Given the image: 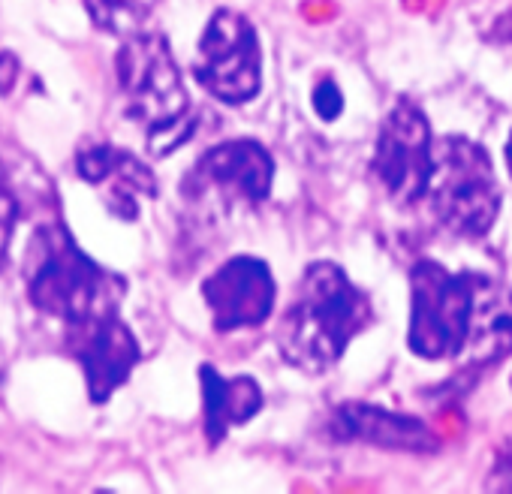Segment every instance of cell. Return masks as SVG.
I'll list each match as a JSON object with an SVG mask.
<instances>
[{"instance_id":"11","label":"cell","mask_w":512,"mask_h":494,"mask_svg":"<svg viewBox=\"0 0 512 494\" xmlns=\"http://www.w3.org/2000/svg\"><path fill=\"white\" fill-rule=\"evenodd\" d=\"M79 175L88 184L103 187L109 208L127 220H133L139 214V205H136L139 196L157 193L151 169L142 160H136L133 154L121 151V148H109V145L82 151L79 154Z\"/></svg>"},{"instance_id":"15","label":"cell","mask_w":512,"mask_h":494,"mask_svg":"<svg viewBox=\"0 0 512 494\" xmlns=\"http://www.w3.org/2000/svg\"><path fill=\"white\" fill-rule=\"evenodd\" d=\"M16 214H19V205H16L10 178H7V172H4V163H0V266H4L7 251H10V238H13Z\"/></svg>"},{"instance_id":"10","label":"cell","mask_w":512,"mask_h":494,"mask_svg":"<svg viewBox=\"0 0 512 494\" xmlns=\"http://www.w3.org/2000/svg\"><path fill=\"white\" fill-rule=\"evenodd\" d=\"M275 163L263 145L250 139L223 142L199 157L187 187L196 193H223L247 202H263L272 193Z\"/></svg>"},{"instance_id":"13","label":"cell","mask_w":512,"mask_h":494,"mask_svg":"<svg viewBox=\"0 0 512 494\" xmlns=\"http://www.w3.org/2000/svg\"><path fill=\"white\" fill-rule=\"evenodd\" d=\"M338 425L347 437L383 446V449H404V452H431L437 449L434 431L419 422L416 416H398L377 407H344L338 413Z\"/></svg>"},{"instance_id":"1","label":"cell","mask_w":512,"mask_h":494,"mask_svg":"<svg viewBox=\"0 0 512 494\" xmlns=\"http://www.w3.org/2000/svg\"><path fill=\"white\" fill-rule=\"evenodd\" d=\"M416 356L440 362L464 350L494 356L512 350V293L485 275H452L422 260L410 272V332Z\"/></svg>"},{"instance_id":"8","label":"cell","mask_w":512,"mask_h":494,"mask_svg":"<svg viewBox=\"0 0 512 494\" xmlns=\"http://www.w3.org/2000/svg\"><path fill=\"white\" fill-rule=\"evenodd\" d=\"M67 344L85 371L88 395L94 404L109 401V395L127 383L130 371L139 362L136 335L127 329L118 311L97 314L82 323H70Z\"/></svg>"},{"instance_id":"4","label":"cell","mask_w":512,"mask_h":494,"mask_svg":"<svg viewBox=\"0 0 512 494\" xmlns=\"http://www.w3.org/2000/svg\"><path fill=\"white\" fill-rule=\"evenodd\" d=\"M130 118L148 127V148L157 157L175 151L193 130L190 97L163 34H133L115 58Z\"/></svg>"},{"instance_id":"7","label":"cell","mask_w":512,"mask_h":494,"mask_svg":"<svg viewBox=\"0 0 512 494\" xmlns=\"http://www.w3.org/2000/svg\"><path fill=\"white\" fill-rule=\"evenodd\" d=\"M431 169H434V136L428 118L422 115L419 106L401 100L398 106H392V112L380 127L374 172L395 202L410 205L428 193Z\"/></svg>"},{"instance_id":"16","label":"cell","mask_w":512,"mask_h":494,"mask_svg":"<svg viewBox=\"0 0 512 494\" xmlns=\"http://www.w3.org/2000/svg\"><path fill=\"white\" fill-rule=\"evenodd\" d=\"M311 103H314V112L323 118V121H335L341 112H344V94L338 91V85L335 82H320L317 88H314V97H311Z\"/></svg>"},{"instance_id":"12","label":"cell","mask_w":512,"mask_h":494,"mask_svg":"<svg viewBox=\"0 0 512 494\" xmlns=\"http://www.w3.org/2000/svg\"><path fill=\"white\" fill-rule=\"evenodd\" d=\"M202 404H205V434L211 443H220L229 425H244L263 410V389L250 377H220L211 365L199 368Z\"/></svg>"},{"instance_id":"17","label":"cell","mask_w":512,"mask_h":494,"mask_svg":"<svg viewBox=\"0 0 512 494\" xmlns=\"http://www.w3.org/2000/svg\"><path fill=\"white\" fill-rule=\"evenodd\" d=\"M19 82V61L10 52H0V94H10Z\"/></svg>"},{"instance_id":"18","label":"cell","mask_w":512,"mask_h":494,"mask_svg":"<svg viewBox=\"0 0 512 494\" xmlns=\"http://www.w3.org/2000/svg\"><path fill=\"white\" fill-rule=\"evenodd\" d=\"M506 166H509V175H512V133H509V142H506Z\"/></svg>"},{"instance_id":"5","label":"cell","mask_w":512,"mask_h":494,"mask_svg":"<svg viewBox=\"0 0 512 494\" xmlns=\"http://www.w3.org/2000/svg\"><path fill=\"white\" fill-rule=\"evenodd\" d=\"M425 196L437 220L464 238L485 235L500 208V187L488 154L458 136L434 142V169Z\"/></svg>"},{"instance_id":"3","label":"cell","mask_w":512,"mask_h":494,"mask_svg":"<svg viewBox=\"0 0 512 494\" xmlns=\"http://www.w3.org/2000/svg\"><path fill=\"white\" fill-rule=\"evenodd\" d=\"M25 281L31 302L67 323L118 311L124 296V281L88 260V254L61 223H46L31 235Z\"/></svg>"},{"instance_id":"9","label":"cell","mask_w":512,"mask_h":494,"mask_svg":"<svg viewBox=\"0 0 512 494\" xmlns=\"http://www.w3.org/2000/svg\"><path fill=\"white\" fill-rule=\"evenodd\" d=\"M275 293L272 269L256 257H235L202 284V299L217 332L263 326L272 317Z\"/></svg>"},{"instance_id":"2","label":"cell","mask_w":512,"mask_h":494,"mask_svg":"<svg viewBox=\"0 0 512 494\" xmlns=\"http://www.w3.org/2000/svg\"><path fill=\"white\" fill-rule=\"evenodd\" d=\"M368 323L371 302L347 272L335 263H314L278 326V347L290 365L305 374H323L341 362L350 341Z\"/></svg>"},{"instance_id":"14","label":"cell","mask_w":512,"mask_h":494,"mask_svg":"<svg viewBox=\"0 0 512 494\" xmlns=\"http://www.w3.org/2000/svg\"><path fill=\"white\" fill-rule=\"evenodd\" d=\"M85 4L100 31L133 37L139 34V25L148 19L154 0H85Z\"/></svg>"},{"instance_id":"6","label":"cell","mask_w":512,"mask_h":494,"mask_svg":"<svg viewBox=\"0 0 512 494\" xmlns=\"http://www.w3.org/2000/svg\"><path fill=\"white\" fill-rule=\"evenodd\" d=\"M193 73L211 97L229 106H241L260 94L263 52L250 19L238 10H217L199 37Z\"/></svg>"}]
</instances>
